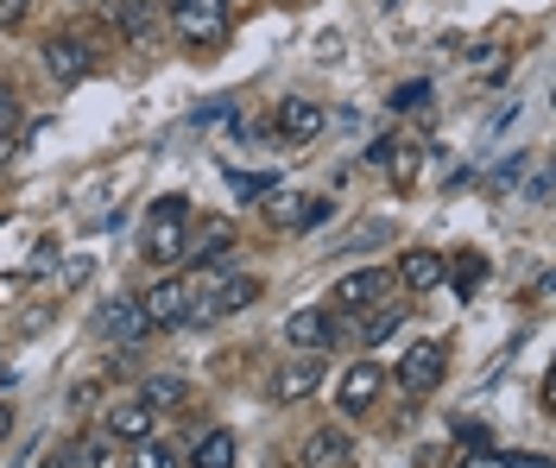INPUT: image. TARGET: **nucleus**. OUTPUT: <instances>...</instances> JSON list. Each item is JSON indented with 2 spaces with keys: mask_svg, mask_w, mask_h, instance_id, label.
Returning a JSON list of instances; mask_svg holds the SVG:
<instances>
[{
  "mask_svg": "<svg viewBox=\"0 0 556 468\" xmlns=\"http://www.w3.org/2000/svg\"><path fill=\"white\" fill-rule=\"evenodd\" d=\"M462 468H513V456L486 443V450H475V456H462Z\"/></svg>",
  "mask_w": 556,
  "mask_h": 468,
  "instance_id": "obj_27",
  "label": "nucleus"
},
{
  "mask_svg": "<svg viewBox=\"0 0 556 468\" xmlns=\"http://www.w3.org/2000/svg\"><path fill=\"white\" fill-rule=\"evenodd\" d=\"M513 468H556L551 456H513Z\"/></svg>",
  "mask_w": 556,
  "mask_h": 468,
  "instance_id": "obj_33",
  "label": "nucleus"
},
{
  "mask_svg": "<svg viewBox=\"0 0 556 468\" xmlns=\"http://www.w3.org/2000/svg\"><path fill=\"white\" fill-rule=\"evenodd\" d=\"M405 311H412V304H392V298H380V304H367V311L354 317V342H361V349H380L386 336H392V329L405 324Z\"/></svg>",
  "mask_w": 556,
  "mask_h": 468,
  "instance_id": "obj_15",
  "label": "nucleus"
},
{
  "mask_svg": "<svg viewBox=\"0 0 556 468\" xmlns=\"http://www.w3.org/2000/svg\"><path fill=\"white\" fill-rule=\"evenodd\" d=\"M96 399H102V380H83V387L70 393V405H76V412H96Z\"/></svg>",
  "mask_w": 556,
  "mask_h": 468,
  "instance_id": "obj_29",
  "label": "nucleus"
},
{
  "mask_svg": "<svg viewBox=\"0 0 556 468\" xmlns=\"http://www.w3.org/2000/svg\"><path fill=\"white\" fill-rule=\"evenodd\" d=\"M235 190H241V197H266L273 178H247V172H235Z\"/></svg>",
  "mask_w": 556,
  "mask_h": 468,
  "instance_id": "obj_31",
  "label": "nucleus"
},
{
  "mask_svg": "<svg viewBox=\"0 0 556 468\" xmlns=\"http://www.w3.org/2000/svg\"><path fill=\"white\" fill-rule=\"evenodd\" d=\"M323 127H329L323 102H311V96H285V102H278V134H285L291 146H311Z\"/></svg>",
  "mask_w": 556,
  "mask_h": 468,
  "instance_id": "obj_11",
  "label": "nucleus"
},
{
  "mask_svg": "<svg viewBox=\"0 0 556 468\" xmlns=\"http://www.w3.org/2000/svg\"><path fill=\"white\" fill-rule=\"evenodd\" d=\"M443 273H450V266H443V253L412 248L405 260H399V273H392V279H399V286L412 291V298H424V291H437V286H443Z\"/></svg>",
  "mask_w": 556,
  "mask_h": 468,
  "instance_id": "obj_13",
  "label": "nucleus"
},
{
  "mask_svg": "<svg viewBox=\"0 0 556 468\" xmlns=\"http://www.w3.org/2000/svg\"><path fill=\"white\" fill-rule=\"evenodd\" d=\"M304 456H311V468H348V456H354V443H348V431H311V443H304Z\"/></svg>",
  "mask_w": 556,
  "mask_h": 468,
  "instance_id": "obj_17",
  "label": "nucleus"
},
{
  "mask_svg": "<svg viewBox=\"0 0 556 468\" xmlns=\"http://www.w3.org/2000/svg\"><path fill=\"white\" fill-rule=\"evenodd\" d=\"M7 380H13V374H7V355H0V387H7Z\"/></svg>",
  "mask_w": 556,
  "mask_h": 468,
  "instance_id": "obj_35",
  "label": "nucleus"
},
{
  "mask_svg": "<svg viewBox=\"0 0 556 468\" xmlns=\"http://www.w3.org/2000/svg\"><path fill=\"white\" fill-rule=\"evenodd\" d=\"M424 102H430V83H399V89H392V109H399V114L424 109Z\"/></svg>",
  "mask_w": 556,
  "mask_h": 468,
  "instance_id": "obj_25",
  "label": "nucleus"
},
{
  "mask_svg": "<svg viewBox=\"0 0 556 468\" xmlns=\"http://www.w3.org/2000/svg\"><path fill=\"white\" fill-rule=\"evenodd\" d=\"M7 431H13V405L0 399V443H7Z\"/></svg>",
  "mask_w": 556,
  "mask_h": 468,
  "instance_id": "obj_34",
  "label": "nucleus"
},
{
  "mask_svg": "<svg viewBox=\"0 0 556 468\" xmlns=\"http://www.w3.org/2000/svg\"><path fill=\"white\" fill-rule=\"evenodd\" d=\"M273 203H266V216L278 228H323V222L336 216V203L329 197H304V190H266Z\"/></svg>",
  "mask_w": 556,
  "mask_h": 468,
  "instance_id": "obj_7",
  "label": "nucleus"
},
{
  "mask_svg": "<svg viewBox=\"0 0 556 468\" xmlns=\"http://www.w3.org/2000/svg\"><path fill=\"white\" fill-rule=\"evenodd\" d=\"M139 399H146L152 412H177V405H184V380H177V374H152V380L139 387Z\"/></svg>",
  "mask_w": 556,
  "mask_h": 468,
  "instance_id": "obj_20",
  "label": "nucleus"
},
{
  "mask_svg": "<svg viewBox=\"0 0 556 468\" xmlns=\"http://www.w3.org/2000/svg\"><path fill=\"white\" fill-rule=\"evenodd\" d=\"M443 279L455 286V298H468V291H475V286L486 279V260H481V253H468V260H462L455 273H443Z\"/></svg>",
  "mask_w": 556,
  "mask_h": 468,
  "instance_id": "obj_22",
  "label": "nucleus"
},
{
  "mask_svg": "<svg viewBox=\"0 0 556 468\" xmlns=\"http://www.w3.org/2000/svg\"><path fill=\"white\" fill-rule=\"evenodd\" d=\"M386 165H392V178H399V184H412L417 165H424V152H417V146H392V159H386Z\"/></svg>",
  "mask_w": 556,
  "mask_h": 468,
  "instance_id": "obj_24",
  "label": "nucleus"
},
{
  "mask_svg": "<svg viewBox=\"0 0 556 468\" xmlns=\"http://www.w3.org/2000/svg\"><path fill=\"white\" fill-rule=\"evenodd\" d=\"M172 26L184 45L208 51V45L228 38V0H172Z\"/></svg>",
  "mask_w": 556,
  "mask_h": 468,
  "instance_id": "obj_1",
  "label": "nucleus"
},
{
  "mask_svg": "<svg viewBox=\"0 0 556 468\" xmlns=\"http://www.w3.org/2000/svg\"><path fill=\"white\" fill-rule=\"evenodd\" d=\"M380 241H392V222H367L354 241H348V253H361V248H380Z\"/></svg>",
  "mask_w": 556,
  "mask_h": 468,
  "instance_id": "obj_26",
  "label": "nucleus"
},
{
  "mask_svg": "<svg viewBox=\"0 0 556 468\" xmlns=\"http://www.w3.org/2000/svg\"><path fill=\"white\" fill-rule=\"evenodd\" d=\"M102 329L114 336V342H127V349L152 336V324H146V311H139V298H108V304H102Z\"/></svg>",
  "mask_w": 556,
  "mask_h": 468,
  "instance_id": "obj_14",
  "label": "nucleus"
},
{
  "mask_svg": "<svg viewBox=\"0 0 556 468\" xmlns=\"http://www.w3.org/2000/svg\"><path fill=\"white\" fill-rule=\"evenodd\" d=\"M13 127H20V96H13V89H0V159L13 152Z\"/></svg>",
  "mask_w": 556,
  "mask_h": 468,
  "instance_id": "obj_23",
  "label": "nucleus"
},
{
  "mask_svg": "<svg viewBox=\"0 0 556 468\" xmlns=\"http://www.w3.org/2000/svg\"><path fill=\"white\" fill-rule=\"evenodd\" d=\"M127 468H184V456H177L172 443H152V437H139L134 456H127Z\"/></svg>",
  "mask_w": 556,
  "mask_h": 468,
  "instance_id": "obj_21",
  "label": "nucleus"
},
{
  "mask_svg": "<svg viewBox=\"0 0 556 468\" xmlns=\"http://www.w3.org/2000/svg\"><path fill=\"white\" fill-rule=\"evenodd\" d=\"M184 216H190V197H159L152 222H146V253L152 260H184Z\"/></svg>",
  "mask_w": 556,
  "mask_h": 468,
  "instance_id": "obj_3",
  "label": "nucleus"
},
{
  "mask_svg": "<svg viewBox=\"0 0 556 468\" xmlns=\"http://www.w3.org/2000/svg\"><path fill=\"white\" fill-rule=\"evenodd\" d=\"M108 456H114V437L108 431H83L70 443V463L76 468H108Z\"/></svg>",
  "mask_w": 556,
  "mask_h": 468,
  "instance_id": "obj_19",
  "label": "nucleus"
},
{
  "mask_svg": "<svg viewBox=\"0 0 556 468\" xmlns=\"http://www.w3.org/2000/svg\"><path fill=\"white\" fill-rule=\"evenodd\" d=\"M380 298H392V273H380V266H361V273L336 279V291H329V304L348 311V317H361V311L380 304Z\"/></svg>",
  "mask_w": 556,
  "mask_h": 468,
  "instance_id": "obj_6",
  "label": "nucleus"
},
{
  "mask_svg": "<svg viewBox=\"0 0 556 468\" xmlns=\"http://www.w3.org/2000/svg\"><path fill=\"white\" fill-rule=\"evenodd\" d=\"M190 468H235V431H203L190 443Z\"/></svg>",
  "mask_w": 556,
  "mask_h": 468,
  "instance_id": "obj_18",
  "label": "nucleus"
},
{
  "mask_svg": "<svg viewBox=\"0 0 556 468\" xmlns=\"http://www.w3.org/2000/svg\"><path fill=\"white\" fill-rule=\"evenodd\" d=\"M380 387H386V367H380V361H354V367L342 374V412H348V418H361V412L380 399Z\"/></svg>",
  "mask_w": 556,
  "mask_h": 468,
  "instance_id": "obj_12",
  "label": "nucleus"
},
{
  "mask_svg": "<svg viewBox=\"0 0 556 468\" xmlns=\"http://www.w3.org/2000/svg\"><path fill=\"white\" fill-rule=\"evenodd\" d=\"M45 71H51V83H83V76L96 71V45L89 38H45Z\"/></svg>",
  "mask_w": 556,
  "mask_h": 468,
  "instance_id": "obj_9",
  "label": "nucleus"
},
{
  "mask_svg": "<svg viewBox=\"0 0 556 468\" xmlns=\"http://www.w3.org/2000/svg\"><path fill=\"white\" fill-rule=\"evenodd\" d=\"M316 387H323V355H291L285 367H273L266 399H273V405H304Z\"/></svg>",
  "mask_w": 556,
  "mask_h": 468,
  "instance_id": "obj_4",
  "label": "nucleus"
},
{
  "mask_svg": "<svg viewBox=\"0 0 556 468\" xmlns=\"http://www.w3.org/2000/svg\"><path fill=\"white\" fill-rule=\"evenodd\" d=\"M26 13H33V0H0V26H26Z\"/></svg>",
  "mask_w": 556,
  "mask_h": 468,
  "instance_id": "obj_30",
  "label": "nucleus"
},
{
  "mask_svg": "<svg viewBox=\"0 0 556 468\" xmlns=\"http://www.w3.org/2000/svg\"><path fill=\"white\" fill-rule=\"evenodd\" d=\"M525 165H531V159H525V152H513V159H506V165L493 172V190H506V184H519V172H525Z\"/></svg>",
  "mask_w": 556,
  "mask_h": 468,
  "instance_id": "obj_28",
  "label": "nucleus"
},
{
  "mask_svg": "<svg viewBox=\"0 0 556 468\" xmlns=\"http://www.w3.org/2000/svg\"><path fill=\"white\" fill-rule=\"evenodd\" d=\"M443 374H450V349H443V342H412V349L399 355V367H392V380H399L412 399L437 393V387H443Z\"/></svg>",
  "mask_w": 556,
  "mask_h": 468,
  "instance_id": "obj_2",
  "label": "nucleus"
},
{
  "mask_svg": "<svg viewBox=\"0 0 556 468\" xmlns=\"http://www.w3.org/2000/svg\"><path fill=\"white\" fill-rule=\"evenodd\" d=\"M285 342H291L298 355H323V349L336 342V317H329L323 304H311V311H291V317H285Z\"/></svg>",
  "mask_w": 556,
  "mask_h": 468,
  "instance_id": "obj_10",
  "label": "nucleus"
},
{
  "mask_svg": "<svg viewBox=\"0 0 556 468\" xmlns=\"http://www.w3.org/2000/svg\"><path fill=\"white\" fill-rule=\"evenodd\" d=\"M152 405L146 399H121V405H108V437H121V443H139V437H152Z\"/></svg>",
  "mask_w": 556,
  "mask_h": 468,
  "instance_id": "obj_16",
  "label": "nucleus"
},
{
  "mask_svg": "<svg viewBox=\"0 0 556 468\" xmlns=\"http://www.w3.org/2000/svg\"><path fill=\"white\" fill-rule=\"evenodd\" d=\"M38 468H76V463H70V450H58V456L45 450V456H38Z\"/></svg>",
  "mask_w": 556,
  "mask_h": 468,
  "instance_id": "obj_32",
  "label": "nucleus"
},
{
  "mask_svg": "<svg viewBox=\"0 0 556 468\" xmlns=\"http://www.w3.org/2000/svg\"><path fill=\"white\" fill-rule=\"evenodd\" d=\"M108 26L127 38L134 51H152L159 45V7L152 0H108Z\"/></svg>",
  "mask_w": 556,
  "mask_h": 468,
  "instance_id": "obj_8",
  "label": "nucleus"
},
{
  "mask_svg": "<svg viewBox=\"0 0 556 468\" xmlns=\"http://www.w3.org/2000/svg\"><path fill=\"white\" fill-rule=\"evenodd\" d=\"M190 304H197V286H190V279H159V286L139 298V311H146L152 329H177L190 317Z\"/></svg>",
  "mask_w": 556,
  "mask_h": 468,
  "instance_id": "obj_5",
  "label": "nucleus"
}]
</instances>
